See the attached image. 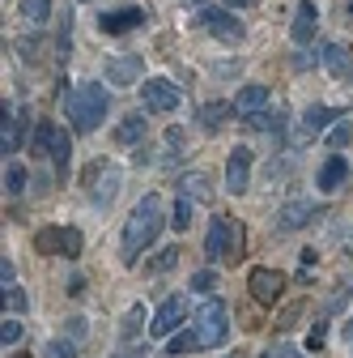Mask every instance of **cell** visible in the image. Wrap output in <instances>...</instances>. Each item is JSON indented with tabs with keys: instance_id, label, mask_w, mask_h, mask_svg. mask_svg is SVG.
<instances>
[{
	"instance_id": "obj_1",
	"label": "cell",
	"mask_w": 353,
	"mask_h": 358,
	"mask_svg": "<svg viewBox=\"0 0 353 358\" xmlns=\"http://www.w3.org/2000/svg\"><path fill=\"white\" fill-rule=\"evenodd\" d=\"M158 231H162V196L158 192H145L137 205H132V213H128V222H123V260L132 264L153 239H158Z\"/></svg>"
},
{
	"instance_id": "obj_2",
	"label": "cell",
	"mask_w": 353,
	"mask_h": 358,
	"mask_svg": "<svg viewBox=\"0 0 353 358\" xmlns=\"http://www.w3.org/2000/svg\"><path fill=\"white\" fill-rule=\"evenodd\" d=\"M107 107H111V94L98 81H81L77 90L64 94V115H68V124L77 132H94L107 120Z\"/></svg>"
},
{
	"instance_id": "obj_3",
	"label": "cell",
	"mask_w": 353,
	"mask_h": 358,
	"mask_svg": "<svg viewBox=\"0 0 353 358\" xmlns=\"http://www.w3.org/2000/svg\"><path fill=\"white\" fill-rule=\"evenodd\" d=\"M196 337H200V345H222L230 337V311L217 294L196 307Z\"/></svg>"
},
{
	"instance_id": "obj_4",
	"label": "cell",
	"mask_w": 353,
	"mask_h": 358,
	"mask_svg": "<svg viewBox=\"0 0 353 358\" xmlns=\"http://www.w3.org/2000/svg\"><path fill=\"white\" fill-rule=\"evenodd\" d=\"M81 248H85V239H81L77 227H43V231H34V252H43V256L77 260Z\"/></svg>"
},
{
	"instance_id": "obj_5",
	"label": "cell",
	"mask_w": 353,
	"mask_h": 358,
	"mask_svg": "<svg viewBox=\"0 0 353 358\" xmlns=\"http://www.w3.org/2000/svg\"><path fill=\"white\" fill-rule=\"evenodd\" d=\"M247 286H251V299H255L260 307H273V303L285 294V273H277V268H251Z\"/></svg>"
},
{
	"instance_id": "obj_6",
	"label": "cell",
	"mask_w": 353,
	"mask_h": 358,
	"mask_svg": "<svg viewBox=\"0 0 353 358\" xmlns=\"http://www.w3.org/2000/svg\"><path fill=\"white\" fill-rule=\"evenodd\" d=\"M183 320H188V299L174 294V299H166V303L158 307V316H153V324H149V337L166 341V337H174V329H179Z\"/></svg>"
},
{
	"instance_id": "obj_7",
	"label": "cell",
	"mask_w": 353,
	"mask_h": 358,
	"mask_svg": "<svg viewBox=\"0 0 353 358\" xmlns=\"http://www.w3.org/2000/svg\"><path fill=\"white\" fill-rule=\"evenodd\" d=\"M141 99H145V111L166 115V111L179 107V85L166 81V77H149V81H145V90H141Z\"/></svg>"
},
{
	"instance_id": "obj_8",
	"label": "cell",
	"mask_w": 353,
	"mask_h": 358,
	"mask_svg": "<svg viewBox=\"0 0 353 358\" xmlns=\"http://www.w3.org/2000/svg\"><path fill=\"white\" fill-rule=\"evenodd\" d=\"M251 150L247 145H234L230 150V158H226V188L234 192V196H243L247 192V179H251Z\"/></svg>"
},
{
	"instance_id": "obj_9",
	"label": "cell",
	"mask_w": 353,
	"mask_h": 358,
	"mask_svg": "<svg viewBox=\"0 0 353 358\" xmlns=\"http://www.w3.org/2000/svg\"><path fill=\"white\" fill-rule=\"evenodd\" d=\"M5 128H0V154L5 158H13L17 154V145H22V137H26V124H30V115H26V107L22 111H9V103H5Z\"/></svg>"
},
{
	"instance_id": "obj_10",
	"label": "cell",
	"mask_w": 353,
	"mask_h": 358,
	"mask_svg": "<svg viewBox=\"0 0 353 358\" xmlns=\"http://www.w3.org/2000/svg\"><path fill=\"white\" fill-rule=\"evenodd\" d=\"M204 30L213 34V38H222V43H239L243 38V22L230 13V9H204Z\"/></svg>"
},
{
	"instance_id": "obj_11",
	"label": "cell",
	"mask_w": 353,
	"mask_h": 358,
	"mask_svg": "<svg viewBox=\"0 0 353 358\" xmlns=\"http://www.w3.org/2000/svg\"><path fill=\"white\" fill-rule=\"evenodd\" d=\"M145 17H149L145 9H137V5H128V9L103 13V17H98V30H103V34H128V30H137V26H141Z\"/></svg>"
},
{
	"instance_id": "obj_12",
	"label": "cell",
	"mask_w": 353,
	"mask_h": 358,
	"mask_svg": "<svg viewBox=\"0 0 353 358\" xmlns=\"http://www.w3.org/2000/svg\"><path fill=\"white\" fill-rule=\"evenodd\" d=\"M145 73V56H115V60H107V81L111 85H132Z\"/></svg>"
},
{
	"instance_id": "obj_13",
	"label": "cell",
	"mask_w": 353,
	"mask_h": 358,
	"mask_svg": "<svg viewBox=\"0 0 353 358\" xmlns=\"http://www.w3.org/2000/svg\"><path fill=\"white\" fill-rule=\"evenodd\" d=\"M90 175L98 179V184H94V205H98V209H107V205L115 201V192H119V179H123V175H119L115 166H107V162H98Z\"/></svg>"
},
{
	"instance_id": "obj_14",
	"label": "cell",
	"mask_w": 353,
	"mask_h": 358,
	"mask_svg": "<svg viewBox=\"0 0 353 358\" xmlns=\"http://www.w3.org/2000/svg\"><path fill=\"white\" fill-rule=\"evenodd\" d=\"M226 252H230V217H213L209 235H204V256L209 260H226Z\"/></svg>"
},
{
	"instance_id": "obj_15",
	"label": "cell",
	"mask_w": 353,
	"mask_h": 358,
	"mask_svg": "<svg viewBox=\"0 0 353 358\" xmlns=\"http://www.w3.org/2000/svg\"><path fill=\"white\" fill-rule=\"evenodd\" d=\"M315 26H320V9H315V0H298V13H294V43H311L315 38Z\"/></svg>"
},
{
	"instance_id": "obj_16",
	"label": "cell",
	"mask_w": 353,
	"mask_h": 358,
	"mask_svg": "<svg viewBox=\"0 0 353 358\" xmlns=\"http://www.w3.org/2000/svg\"><path fill=\"white\" fill-rule=\"evenodd\" d=\"M311 217H315V205H311V201H290V205H281V213H277V231H302Z\"/></svg>"
},
{
	"instance_id": "obj_17",
	"label": "cell",
	"mask_w": 353,
	"mask_h": 358,
	"mask_svg": "<svg viewBox=\"0 0 353 358\" xmlns=\"http://www.w3.org/2000/svg\"><path fill=\"white\" fill-rule=\"evenodd\" d=\"M47 158L56 162V179H68V158H73V141H68V132H64V128H56V132H52V150H47Z\"/></svg>"
},
{
	"instance_id": "obj_18",
	"label": "cell",
	"mask_w": 353,
	"mask_h": 358,
	"mask_svg": "<svg viewBox=\"0 0 353 358\" xmlns=\"http://www.w3.org/2000/svg\"><path fill=\"white\" fill-rule=\"evenodd\" d=\"M345 179H349V158H328L320 166V192H336Z\"/></svg>"
},
{
	"instance_id": "obj_19",
	"label": "cell",
	"mask_w": 353,
	"mask_h": 358,
	"mask_svg": "<svg viewBox=\"0 0 353 358\" xmlns=\"http://www.w3.org/2000/svg\"><path fill=\"white\" fill-rule=\"evenodd\" d=\"M179 196H188V201H209V196H213L209 175H200V171H188V175H179Z\"/></svg>"
},
{
	"instance_id": "obj_20",
	"label": "cell",
	"mask_w": 353,
	"mask_h": 358,
	"mask_svg": "<svg viewBox=\"0 0 353 358\" xmlns=\"http://www.w3.org/2000/svg\"><path fill=\"white\" fill-rule=\"evenodd\" d=\"M234 111H239V107H230V103H204V107H200V128H204V132L226 128Z\"/></svg>"
},
{
	"instance_id": "obj_21",
	"label": "cell",
	"mask_w": 353,
	"mask_h": 358,
	"mask_svg": "<svg viewBox=\"0 0 353 358\" xmlns=\"http://www.w3.org/2000/svg\"><path fill=\"white\" fill-rule=\"evenodd\" d=\"M264 103H269V85H243L239 90V99H234V107L243 111V115H255V111H264Z\"/></svg>"
},
{
	"instance_id": "obj_22",
	"label": "cell",
	"mask_w": 353,
	"mask_h": 358,
	"mask_svg": "<svg viewBox=\"0 0 353 358\" xmlns=\"http://www.w3.org/2000/svg\"><path fill=\"white\" fill-rule=\"evenodd\" d=\"M324 69H328L332 77H349L353 60H349V52L340 48V43H328V48H324Z\"/></svg>"
},
{
	"instance_id": "obj_23",
	"label": "cell",
	"mask_w": 353,
	"mask_h": 358,
	"mask_svg": "<svg viewBox=\"0 0 353 358\" xmlns=\"http://www.w3.org/2000/svg\"><path fill=\"white\" fill-rule=\"evenodd\" d=\"M332 120H336L332 107H306V115H302V137H315V132H324V124H332Z\"/></svg>"
},
{
	"instance_id": "obj_24",
	"label": "cell",
	"mask_w": 353,
	"mask_h": 358,
	"mask_svg": "<svg viewBox=\"0 0 353 358\" xmlns=\"http://www.w3.org/2000/svg\"><path fill=\"white\" fill-rule=\"evenodd\" d=\"M141 137H145V120H141V115L119 120V128H115V141H119V145H137Z\"/></svg>"
},
{
	"instance_id": "obj_25",
	"label": "cell",
	"mask_w": 353,
	"mask_h": 358,
	"mask_svg": "<svg viewBox=\"0 0 353 358\" xmlns=\"http://www.w3.org/2000/svg\"><path fill=\"white\" fill-rule=\"evenodd\" d=\"M192 227V201L188 196H174V209H170V231L174 235H183Z\"/></svg>"
},
{
	"instance_id": "obj_26",
	"label": "cell",
	"mask_w": 353,
	"mask_h": 358,
	"mask_svg": "<svg viewBox=\"0 0 353 358\" xmlns=\"http://www.w3.org/2000/svg\"><path fill=\"white\" fill-rule=\"evenodd\" d=\"M47 13H52V0H22V22L43 26V22H47Z\"/></svg>"
},
{
	"instance_id": "obj_27",
	"label": "cell",
	"mask_w": 353,
	"mask_h": 358,
	"mask_svg": "<svg viewBox=\"0 0 353 358\" xmlns=\"http://www.w3.org/2000/svg\"><path fill=\"white\" fill-rule=\"evenodd\" d=\"M247 124L260 128V132H273V128L285 124V107H281V111H255V115H247Z\"/></svg>"
},
{
	"instance_id": "obj_28",
	"label": "cell",
	"mask_w": 353,
	"mask_h": 358,
	"mask_svg": "<svg viewBox=\"0 0 353 358\" xmlns=\"http://www.w3.org/2000/svg\"><path fill=\"white\" fill-rule=\"evenodd\" d=\"M166 350L179 358V354H192V350H204V345H200V337H196V329H192V333H179V337H166Z\"/></svg>"
},
{
	"instance_id": "obj_29",
	"label": "cell",
	"mask_w": 353,
	"mask_h": 358,
	"mask_svg": "<svg viewBox=\"0 0 353 358\" xmlns=\"http://www.w3.org/2000/svg\"><path fill=\"white\" fill-rule=\"evenodd\" d=\"M22 333H26V324L5 311V324H0V345H5V350H9V345H17V341H22Z\"/></svg>"
},
{
	"instance_id": "obj_30",
	"label": "cell",
	"mask_w": 353,
	"mask_h": 358,
	"mask_svg": "<svg viewBox=\"0 0 353 358\" xmlns=\"http://www.w3.org/2000/svg\"><path fill=\"white\" fill-rule=\"evenodd\" d=\"M5 192L9 196H22L26 192V166H17V162L5 166Z\"/></svg>"
},
{
	"instance_id": "obj_31",
	"label": "cell",
	"mask_w": 353,
	"mask_h": 358,
	"mask_svg": "<svg viewBox=\"0 0 353 358\" xmlns=\"http://www.w3.org/2000/svg\"><path fill=\"white\" fill-rule=\"evenodd\" d=\"M52 132H56V124H47V120H43V124H34V154L38 158H47V150H52Z\"/></svg>"
},
{
	"instance_id": "obj_32",
	"label": "cell",
	"mask_w": 353,
	"mask_h": 358,
	"mask_svg": "<svg viewBox=\"0 0 353 358\" xmlns=\"http://www.w3.org/2000/svg\"><path fill=\"white\" fill-rule=\"evenodd\" d=\"M141 320H145V307L137 303V307H132L128 316H123V329H119V337H123V341H132V337L141 333Z\"/></svg>"
},
{
	"instance_id": "obj_33",
	"label": "cell",
	"mask_w": 353,
	"mask_h": 358,
	"mask_svg": "<svg viewBox=\"0 0 353 358\" xmlns=\"http://www.w3.org/2000/svg\"><path fill=\"white\" fill-rule=\"evenodd\" d=\"M43 358H77V341H73V337L47 341V345H43Z\"/></svg>"
},
{
	"instance_id": "obj_34",
	"label": "cell",
	"mask_w": 353,
	"mask_h": 358,
	"mask_svg": "<svg viewBox=\"0 0 353 358\" xmlns=\"http://www.w3.org/2000/svg\"><path fill=\"white\" fill-rule=\"evenodd\" d=\"M26 307H30L26 290H17V286H5V311H13V316H22Z\"/></svg>"
},
{
	"instance_id": "obj_35",
	"label": "cell",
	"mask_w": 353,
	"mask_h": 358,
	"mask_svg": "<svg viewBox=\"0 0 353 358\" xmlns=\"http://www.w3.org/2000/svg\"><path fill=\"white\" fill-rule=\"evenodd\" d=\"M174 264H179V248H166V252H158V256H153L149 273H166V268H174Z\"/></svg>"
},
{
	"instance_id": "obj_36",
	"label": "cell",
	"mask_w": 353,
	"mask_h": 358,
	"mask_svg": "<svg viewBox=\"0 0 353 358\" xmlns=\"http://www.w3.org/2000/svg\"><path fill=\"white\" fill-rule=\"evenodd\" d=\"M349 141H353V128H349V120H345V124H336V128L328 132V145H332V150H345Z\"/></svg>"
},
{
	"instance_id": "obj_37",
	"label": "cell",
	"mask_w": 353,
	"mask_h": 358,
	"mask_svg": "<svg viewBox=\"0 0 353 358\" xmlns=\"http://www.w3.org/2000/svg\"><path fill=\"white\" fill-rule=\"evenodd\" d=\"M217 286V273H213V268H200V273H192V290L196 294H204V290H213Z\"/></svg>"
},
{
	"instance_id": "obj_38",
	"label": "cell",
	"mask_w": 353,
	"mask_h": 358,
	"mask_svg": "<svg viewBox=\"0 0 353 358\" xmlns=\"http://www.w3.org/2000/svg\"><path fill=\"white\" fill-rule=\"evenodd\" d=\"M85 329H90V324H85V320H81V316H73V320H64V337H73V341H77V345H81V341H85Z\"/></svg>"
},
{
	"instance_id": "obj_39",
	"label": "cell",
	"mask_w": 353,
	"mask_h": 358,
	"mask_svg": "<svg viewBox=\"0 0 353 358\" xmlns=\"http://www.w3.org/2000/svg\"><path fill=\"white\" fill-rule=\"evenodd\" d=\"M311 268H315V248H306V252H302V264H298V278L311 282Z\"/></svg>"
},
{
	"instance_id": "obj_40",
	"label": "cell",
	"mask_w": 353,
	"mask_h": 358,
	"mask_svg": "<svg viewBox=\"0 0 353 358\" xmlns=\"http://www.w3.org/2000/svg\"><path fill=\"white\" fill-rule=\"evenodd\" d=\"M264 358H302V354H298V350H294L290 341H277V345H273L269 354H264Z\"/></svg>"
},
{
	"instance_id": "obj_41",
	"label": "cell",
	"mask_w": 353,
	"mask_h": 358,
	"mask_svg": "<svg viewBox=\"0 0 353 358\" xmlns=\"http://www.w3.org/2000/svg\"><path fill=\"white\" fill-rule=\"evenodd\" d=\"M13 278H17V268H13V260L5 256V260H0V282H5V286H9Z\"/></svg>"
},
{
	"instance_id": "obj_42",
	"label": "cell",
	"mask_w": 353,
	"mask_h": 358,
	"mask_svg": "<svg viewBox=\"0 0 353 358\" xmlns=\"http://www.w3.org/2000/svg\"><path fill=\"white\" fill-rule=\"evenodd\" d=\"M153 158H158V154H153L149 145H141V150H137V158H132V162H137V166H153Z\"/></svg>"
},
{
	"instance_id": "obj_43",
	"label": "cell",
	"mask_w": 353,
	"mask_h": 358,
	"mask_svg": "<svg viewBox=\"0 0 353 358\" xmlns=\"http://www.w3.org/2000/svg\"><path fill=\"white\" fill-rule=\"evenodd\" d=\"M306 345H311V350H324V324H315V329H311V337H306Z\"/></svg>"
},
{
	"instance_id": "obj_44",
	"label": "cell",
	"mask_w": 353,
	"mask_h": 358,
	"mask_svg": "<svg viewBox=\"0 0 353 358\" xmlns=\"http://www.w3.org/2000/svg\"><path fill=\"white\" fill-rule=\"evenodd\" d=\"M115 358H149V354H145V345H141V350H123V354H115Z\"/></svg>"
},
{
	"instance_id": "obj_45",
	"label": "cell",
	"mask_w": 353,
	"mask_h": 358,
	"mask_svg": "<svg viewBox=\"0 0 353 358\" xmlns=\"http://www.w3.org/2000/svg\"><path fill=\"white\" fill-rule=\"evenodd\" d=\"M340 333H345V341H349V345H353V316H349V320H345V329H340Z\"/></svg>"
},
{
	"instance_id": "obj_46",
	"label": "cell",
	"mask_w": 353,
	"mask_h": 358,
	"mask_svg": "<svg viewBox=\"0 0 353 358\" xmlns=\"http://www.w3.org/2000/svg\"><path fill=\"white\" fill-rule=\"evenodd\" d=\"M226 5H230V9H243V5H251V0H226Z\"/></svg>"
},
{
	"instance_id": "obj_47",
	"label": "cell",
	"mask_w": 353,
	"mask_h": 358,
	"mask_svg": "<svg viewBox=\"0 0 353 358\" xmlns=\"http://www.w3.org/2000/svg\"><path fill=\"white\" fill-rule=\"evenodd\" d=\"M183 5H188V9H200V5H204V0H183Z\"/></svg>"
},
{
	"instance_id": "obj_48",
	"label": "cell",
	"mask_w": 353,
	"mask_h": 358,
	"mask_svg": "<svg viewBox=\"0 0 353 358\" xmlns=\"http://www.w3.org/2000/svg\"><path fill=\"white\" fill-rule=\"evenodd\" d=\"M226 358H243V354H226Z\"/></svg>"
},
{
	"instance_id": "obj_49",
	"label": "cell",
	"mask_w": 353,
	"mask_h": 358,
	"mask_svg": "<svg viewBox=\"0 0 353 358\" xmlns=\"http://www.w3.org/2000/svg\"><path fill=\"white\" fill-rule=\"evenodd\" d=\"M349 13H353V0H349Z\"/></svg>"
},
{
	"instance_id": "obj_50",
	"label": "cell",
	"mask_w": 353,
	"mask_h": 358,
	"mask_svg": "<svg viewBox=\"0 0 353 358\" xmlns=\"http://www.w3.org/2000/svg\"><path fill=\"white\" fill-rule=\"evenodd\" d=\"M22 358H30V354H22Z\"/></svg>"
}]
</instances>
